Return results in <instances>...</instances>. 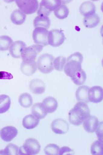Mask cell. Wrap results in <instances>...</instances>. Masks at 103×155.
Wrapping results in <instances>:
<instances>
[{
	"label": "cell",
	"mask_w": 103,
	"mask_h": 155,
	"mask_svg": "<svg viewBox=\"0 0 103 155\" xmlns=\"http://www.w3.org/2000/svg\"><path fill=\"white\" fill-rule=\"evenodd\" d=\"M90 110L87 104L80 101L75 105L69 113V120L72 124L79 126L90 115Z\"/></svg>",
	"instance_id": "1"
},
{
	"label": "cell",
	"mask_w": 103,
	"mask_h": 155,
	"mask_svg": "<svg viewBox=\"0 0 103 155\" xmlns=\"http://www.w3.org/2000/svg\"><path fill=\"white\" fill-rule=\"evenodd\" d=\"M83 57L81 53L76 52L67 58L64 67V71L68 76L72 77L81 70Z\"/></svg>",
	"instance_id": "2"
},
{
	"label": "cell",
	"mask_w": 103,
	"mask_h": 155,
	"mask_svg": "<svg viewBox=\"0 0 103 155\" xmlns=\"http://www.w3.org/2000/svg\"><path fill=\"white\" fill-rule=\"evenodd\" d=\"M41 146L37 140L33 138L27 139L23 146L19 148V154L36 155L40 153Z\"/></svg>",
	"instance_id": "3"
},
{
	"label": "cell",
	"mask_w": 103,
	"mask_h": 155,
	"mask_svg": "<svg viewBox=\"0 0 103 155\" xmlns=\"http://www.w3.org/2000/svg\"><path fill=\"white\" fill-rule=\"evenodd\" d=\"M54 59V57L48 53L40 56L37 61L38 70L43 74L50 73L54 70L53 64Z\"/></svg>",
	"instance_id": "4"
},
{
	"label": "cell",
	"mask_w": 103,
	"mask_h": 155,
	"mask_svg": "<svg viewBox=\"0 0 103 155\" xmlns=\"http://www.w3.org/2000/svg\"><path fill=\"white\" fill-rule=\"evenodd\" d=\"M62 4V1L60 0L46 1L43 0L40 3L37 11L38 15L48 16L51 12L55 10Z\"/></svg>",
	"instance_id": "5"
},
{
	"label": "cell",
	"mask_w": 103,
	"mask_h": 155,
	"mask_svg": "<svg viewBox=\"0 0 103 155\" xmlns=\"http://www.w3.org/2000/svg\"><path fill=\"white\" fill-rule=\"evenodd\" d=\"M43 46L40 45H34L26 48L21 54L23 61L31 62L35 61L36 57L42 50Z\"/></svg>",
	"instance_id": "6"
},
{
	"label": "cell",
	"mask_w": 103,
	"mask_h": 155,
	"mask_svg": "<svg viewBox=\"0 0 103 155\" xmlns=\"http://www.w3.org/2000/svg\"><path fill=\"white\" fill-rule=\"evenodd\" d=\"M65 36L63 31L58 29H53L48 32V45L53 47L62 45L65 40Z\"/></svg>",
	"instance_id": "7"
},
{
	"label": "cell",
	"mask_w": 103,
	"mask_h": 155,
	"mask_svg": "<svg viewBox=\"0 0 103 155\" xmlns=\"http://www.w3.org/2000/svg\"><path fill=\"white\" fill-rule=\"evenodd\" d=\"M48 31L46 28L38 27L35 28L32 34L34 42L37 45L46 46L48 45Z\"/></svg>",
	"instance_id": "8"
},
{
	"label": "cell",
	"mask_w": 103,
	"mask_h": 155,
	"mask_svg": "<svg viewBox=\"0 0 103 155\" xmlns=\"http://www.w3.org/2000/svg\"><path fill=\"white\" fill-rule=\"evenodd\" d=\"M15 2L20 11L24 14L35 13L39 7L37 1H16Z\"/></svg>",
	"instance_id": "9"
},
{
	"label": "cell",
	"mask_w": 103,
	"mask_h": 155,
	"mask_svg": "<svg viewBox=\"0 0 103 155\" xmlns=\"http://www.w3.org/2000/svg\"><path fill=\"white\" fill-rule=\"evenodd\" d=\"M53 131L56 134H63L67 133L69 130V125L63 119H57L53 121L51 124Z\"/></svg>",
	"instance_id": "10"
},
{
	"label": "cell",
	"mask_w": 103,
	"mask_h": 155,
	"mask_svg": "<svg viewBox=\"0 0 103 155\" xmlns=\"http://www.w3.org/2000/svg\"><path fill=\"white\" fill-rule=\"evenodd\" d=\"M88 96L91 102L95 104L100 103L103 98L102 88L99 86L91 87L88 91Z\"/></svg>",
	"instance_id": "11"
},
{
	"label": "cell",
	"mask_w": 103,
	"mask_h": 155,
	"mask_svg": "<svg viewBox=\"0 0 103 155\" xmlns=\"http://www.w3.org/2000/svg\"><path fill=\"white\" fill-rule=\"evenodd\" d=\"M18 134V130L12 126H9L3 128L0 131V136L4 141L9 142L16 137Z\"/></svg>",
	"instance_id": "12"
},
{
	"label": "cell",
	"mask_w": 103,
	"mask_h": 155,
	"mask_svg": "<svg viewBox=\"0 0 103 155\" xmlns=\"http://www.w3.org/2000/svg\"><path fill=\"white\" fill-rule=\"evenodd\" d=\"M26 48L25 43L21 41H16L12 44L9 48L11 55L14 58H20L23 50Z\"/></svg>",
	"instance_id": "13"
},
{
	"label": "cell",
	"mask_w": 103,
	"mask_h": 155,
	"mask_svg": "<svg viewBox=\"0 0 103 155\" xmlns=\"http://www.w3.org/2000/svg\"><path fill=\"white\" fill-rule=\"evenodd\" d=\"M83 122V127L89 133L94 132L99 124V120L96 116L93 115H89Z\"/></svg>",
	"instance_id": "14"
},
{
	"label": "cell",
	"mask_w": 103,
	"mask_h": 155,
	"mask_svg": "<svg viewBox=\"0 0 103 155\" xmlns=\"http://www.w3.org/2000/svg\"><path fill=\"white\" fill-rule=\"evenodd\" d=\"M29 88L34 94H41L45 91L46 85L42 80L40 79H35L30 82Z\"/></svg>",
	"instance_id": "15"
},
{
	"label": "cell",
	"mask_w": 103,
	"mask_h": 155,
	"mask_svg": "<svg viewBox=\"0 0 103 155\" xmlns=\"http://www.w3.org/2000/svg\"><path fill=\"white\" fill-rule=\"evenodd\" d=\"M37 64L35 61L31 62L23 61L21 66V70L22 73L27 76L33 75L37 70Z\"/></svg>",
	"instance_id": "16"
},
{
	"label": "cell",
	"mask_w": 103,
	"mask_h": 155,
	"mask_svg": "<svg viewBox=\"0 0 103 155\" xmlns=\"http://www.w3.org/2000/svg\"><path fill=\"white\" fill-rule=\"evenodd\" d=\"M41 103L47 113L54 112L58 108V103L57 100L51 96L45 98Z\"/></svg>",
	"instance_id": "17"
},
{
	"label": "cell",
	"mask_w": 103,
	"mask_h": 155,
	"mask_svg": "<svg viewBox=\"0 0 103 155\" xmlns=\"http://www.w3.org/2000/svg\"><path fill=\"white\" fill-rule=\"evenodd\" d=\"M80 12L85 17L95 13L96 7L94 3L90 1H86L82 3L80 8Z\"/></svg>",
	"instance_id": "18"
},
{
	"label": "cell",
	"mask_w": 103,
	"mask_h": 155,
	"mask_svg": "<svg viewBox=\"0 0 103 155\" xmlns=\"http://www.w3.org/2000/svg\"><path fill=\"white\" fill-rule=\"evenodd\" d=\"M89 87L86 85L81 86L78 88L76 93V99L78 101L86 103H89L88 91Z\"/></svg>",
	"instance_id": "19"
},
{
	"label": "cell",
	"mask_w": 103,
	"mask_h": 155,
	"mask_svg": "<svg viewBox=\"0 0 103 155\" xmlns=\"http://www.w3.org/2000/svg\"><path fill=\"white\" fill-rule=\"evenodd\" d=\"M40 123V120L32 114L25 116L23 120V127L27 129H32L36 127Z\"/></svg>",
	"instance_id": "20"
},
{
	"label": "cell",
	"mask_w": 103,
	"mask_h": 155,
	"mask_svg": "<svg viewBox=\"0 0 103 155\" xmlns=\"http://www.w3.org/2000/svg\"><path fill=\"white\" fill-rule=\"evenodd\" d=\"M100 21V18L96 13L85 17L83 19V23L87 28H95L98 25Z\"/></svg>",
	"instance_id": "21"
},
{
	"label": "cell",
	"mask_w": 103,
	"mask_h": 155,
	"mask_svg": "<svg viewBox=\"0 0 103 155\" xmlns=\"http://www.w3.org/2000/svg\"><path fill=\"white\" fill-rule=\"evenodd\" d=\"M34 26L35 28L43 27L48 29L51 25V21L49 18L46 16L38 15L34 21Z\"/></svg>",
	"instance_id": "22"
},
{
	"label": "cell",
	"mask_w": 103,
	"mask_h": 155,
	"mask_svg": "<svg viewBox=\"0 0 103 155\" xmlns=\"http://www.w3.org/2000/svg\"><path fill=\"white\" fill-rule=\"evenodd\" d=\"M32 115L39 120L45 118L47 114L41 103L34 104L31 109Z\"/></svg>",
	"instance_id": "23"
},
{
	"label": "cell",
	"mask_w": 103,
	"mask_h": 155,
	"mask_svg": "<svg viewBox=\"0 0 103 155\" xmlns=\"http://www.w3.org/2000/svg\"><path fill=\"white\" fill-rule=\"evenodd\" d=\"M27 16L20 10H14L11 15V18L12 22L17 25H21L25 22Z\"/></svg>",
	"instance_id": "24"
},
{
	"label": "cell",
	"mask_w": 103,
	"mask_h": 155,
	"mask_svg": "<svg viewBox=\"0 0 103 155\" xmlns=\"http://www.w3.org/2000/svg\"><path fill=\"white\" fill-rule=\"evenodd\" d=\"M11 101L9 96L5 94L0 95V114L6 113L10 108Z\"/></svg>",
	"instance_id": "25"
},
{
	"label": "cell",
	"mask_w": 103,
	"mask_h": 155,
	"mask_svg": "<svg viewBox=\"0 0 103 155\" xmlns=\"http://www.w3.org/2000/svg\"><path fill=\"white\" fill-rule=\"evenodd\" d=\"M18 101L21 105L24 108L30 107L33 104L32 97L27 93L21 94L19 97Z\"/></svg>",
	"instance_id": "26"
},
{
	"label": "cell",
	"mask_w": 103,
	"mask_h": 155,
	"mask_svg": "<svg viewBox=\"0 0 103 155\" xmlns=\"http://www.w3.org/2000/svg\"><path fill=\"white\" fill-rule=\"evenodd\" d=\"M53 13L57 18L62 19L67 18L69 14V11L66 5L62 4L54 11Z\"/></svg>",
	"instance_id": "27"
},
{
	"label": "cell",
	"mask_w": 103,
	"mask_h": 155,
	"mask_svg": "<svg viewBox=\"0 0 103 155\" xmlns=\"http://www.w3.org/2000/svg\"><path fill=\"white\" fill-rule=\"evenodd\" d=\"M13 42L11 38L8 36H0V50L8 51Z\"/></svg>",
	"instance_id": "28"
},
{
	"label": "cell",
	"mask_w": 103,
	"mask_h": 155,
	"mask_svg": "<svg viewBox=\"0 0 103 155\" xmlns=\"http://www.w3.org/2000/svg\"><path fill=\"white\" fill-rule=\"evenodd\" d=\"M19 150V148L17 145L9 143L4 150L0 151V155H18Z\"/></svg>",
	"instance_id": "29"
},
{
	"label": "cell",
	"mask_w": 103,
	"mask_h": 155,
	"mask_svg": "<svg viewBox=\"0 0 103 155\" xmlns=\"http://www.w3.org/2000/svg\"><path fill=\"white\" fill-rule=\"evenodd\" d=\"M91 153L94 155L103 154V142L99 140L93 143L91 148Z\"/></svg>",
	"instance_id": "30"
},
{
	"label": "cell",
	"mask_w": 103,
	"mask_h": 155,
	"mask_svg": "<svg viewBox=\"0 0 103 155\" xmlns=\"http://www.w3.org/2000/svg\"><path fill=\"white\" fill-rule=\"evenodd\" d=\"M66 58L62 56H58L54 60L53 66L56 70L62 71L66 64Z\"/></svg>",
	"instance_id": "31"
},
{
	"label": "cell",
	"mask_w": 103,
	"mask_h": 155,
	"mask_svg": "<svg viewBox=\"0 0 103 155\" xmlns=\"http://www.w3.org/2000/svg\"><path fill=\"white\" fill-rule=\"evenodd\" d=\"M60 148L55 144H48L44 149V152L47 155H59Z\"/></svg>",
	"instance_id": "32"
},
{
	"label": "cell",
	"mask_w": 103,
	"mask_h": 155,
	"mask_svg": "<svg viewBox=\"0 0 103 155\" xmlns=\"http://www.w3.org/2000/svg\"><path fill=\"white\" fill-rule=\"evenodd\" d=\"M74 152L70 148L67 147H63L60 149L59 155L73 154Z\"/></svg>",
	"instance_id": "33"
},
{
	"label": "cell",
	"mask_w": 103,
	"mask_h": 155,
	"mask_svg": "<svg viewBox=\"0 0 103 155\" xmlns=\"http://www.w3.org/2000/svg\"><path fill=\"white\" fill-rule=\"evenodd\" d=\"M12 74L10 73L4 71H0V79L11 80L13 78Z\"/></svg>",
	"instance_id": "34"
},
{
	"label": "cell",
	"mask_w": 103,
	"mask_h": 155,
	"mask_svg": "<svg viewBox=\"0 0 103 155\" xmlns=\"http://www.w3.org/2000/svg\"><path fill=\"white\" fill-rule=\"evenodd\" d=\"M102 127V122H101L99 124L98 127L96 130V133L98 138L99 140L102 142H103Z\"/></svg>",
	"instance_id": "35"
}]
</instances>
